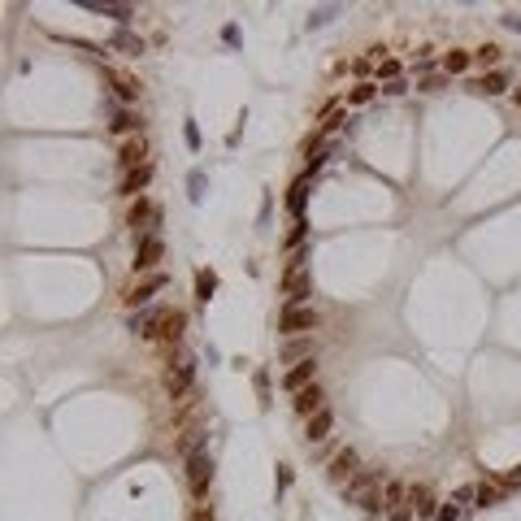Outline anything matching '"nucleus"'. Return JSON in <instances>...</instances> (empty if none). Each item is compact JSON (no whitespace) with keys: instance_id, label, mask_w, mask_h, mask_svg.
Masks as SVG:
<instances>
[{"instance_id":"0eeeda50","label":"nucleus","mask_w":521,"mask_h":521,"mask_svg":"<svg viewBox=\"0 0 521 521\" xmlns=\"http://www.w3.org/2000/svg\"><path fill=\"white\" fill-rule=\"evenodd\" d=\"M104 83H109V91L126 104V109L139 100V79H135V74H126V70H104Z\"/></svg>"},{"instance_id":"2eb2a0df","label":"nucleus","mask_w":521,"mask_h":521,"mask_svg":"<svg viewBox=\"0 0 521 521\" xmlns=\"http://www.w3.org/2000/svg\"><path fill=\"white\" fill-rule=\"evenodd\" d=\"M295 413H304V417L326 413V395H322V387H318V383L304 387V391H295Z\"/></svg>"},{"instance_id":"c756f323","label":"nucleus","mask_w":521,"mask_h":521,"mask_svg":"<svg viewBox=\"0 0 521 521\" xmlns=\"http://www.w3.org/2000/svg\"><path fill=\"white\" fill-rule=\"evenodd\" d=\"M378 79L395 83V79H400V61H395V57H383V61H378Z\"/></svg>"},{"instance_id":"ddd939ff","label":"nucleus","mask_w":521,"mask_h":521,"mask_svg":"<svg viewBox=\"0 0 521 521\" xmlns=\"http://www.w3.org/2000/svg\"><path fill=\"white\" fill-rule=\"evenodd\" d=\"M387 482H383V474H378V469H360V474L348 482V495L352 500H365V495H374V491H383Z\"/></svg>"},{"instance_id":"473e14b6","label":"nucleus","mask_w":521,"mask_h":521,"mask_svg":"<svg viewBox=\"0 0 521 521\" xmlns=\"http://www.w3.org/2000/svg\"><path fill=\"white\" fill-rule=\"evenodd\" d=\"M187 187H191V200H204V174H200V170H191Z\"/></svg>"},{"instance_id":"72a5a7b5","label":"nucleus","mask_w":521,"mask_h":521,"mask_svg":"<svg viewBox=\"0 0 521 521\" xmlns=\"http://www.w3.org/2000/svg\"><path fill=\"white\" fill-rule=\"evenodd\" d=\"M500 487H504V491H512V487H521V465H517V469H512V474H508V478H504V482H500Z\"/></svg>"},{"instance_id":"e433bc0d","label":"nucleus","mask_w":521,"mask_h":521,"mask_svg":"<svg viewBox=\"0 0 521 521\" xmlns=\"http://www.w3.org/2000/svg\"><path fill=\"white\" fill-rule=\"evenodd\" d=\"M187 143H191V148H200V131H196V122H187Z\"/></svg>"},{"instance_id":"4c0bfd02","label":"nucleus","mask_w":521,"mask_h":521,"mask_svg":"<svg viewBox=\"0 0 521 521\" xmlns=\"http://www.w3.org/2000/svg\"><path fill=\"white\" fill-rule=\"evenodd\" d=\"M196 521H213V508H200V512H196Z\"/></svg>"},{"instance_id":"6ab92c4d","label":"nucleus","mask_w":521,"mask_h":521,"mask_svg":"<svg viewBox=\"0 0 521 521\" xmlns=\"http://www.w3.org/2000/svg\"><path fill=\"white\" fill-rule=\"evenodd\" d=\"M139 126H143V118H139L135 109H126V104H122V109L113 113V122H109V131H113V135H126V139L139 135Z\"/></svg>"},{"instance_id":"58836bf2","label":"nucleus","mask_w":521,"mask_h":521,"mask_svg":"<svg viewBox=\"0 0 521 521\" xmlns=\"http://www.w3.org/2000/svg\"><path fill=\"white\" fill-rule=\"evenodd\" d=\"M512 96H517V109H521V87H517V91H512Z\"/></svg>"},{"instance_id":"a878e982","label":"nucleus","mask_w":521,"mask_h":521,"mask_svg":"<svg viewBox=\"0 0 521 521\" xmlns=\"http://www.w3.org/2000/svg\"><path fill=\"white\" fill-rule=\"evenodd\" d=\"M213 291H218V278L208 274V270H200V274H196V295H200V304L213 300Z\"/></svg>"},{"instance_id":"412c9836","label":"nucleus","mask_w":521,"mask_h":521,"mask_svg":"<svg viewBox=\"0 0 521 521\" xmlns=\"http://www.w3.org/2000/svg\"><path fill=\"white\" fill-rule=\"evenodd\" d=\"M308 187H313V178L304 174V178H295V187H291V196H287V208H291L295 218L304 213V204H308Z\"/></svg>"},{"instance_id":"2f4dec72","label":"nucleus","mask_w":521,"mask_h":521,"mask_svg":"<svg viewBox=\"0 0 521 521\" xmlns=\"http://www.w3.org/2000/svg\"><path fill=\"white\" fill-rule=\"evenodd\" d=\"M91 9L109 14V18H118V22H131V9H126V5H91Z\"/></svg>"},{"instance_id":"393cba45","label":"nucleus","mask_w":521,"mask_h":521,"mask_svg":"<svg viewBox=\"0 0 521 521\" xmlns=\"http://www.w3.org/2000/svg\"><path fill=\"white\" fill-rule=\"evenodd\" d=\"M500 57H504L500 44H482V48L474 52V61H478V66H491V70H500Z\"/></svg>"},{"instance_id":"f8f14e48","label":"nucleus","mask_w":521,"mask_h":521,"mask_svg":"<svg viewBox=\"0 0 521 521\" xmlns=\"http://www.w3.org/2000/svg\"><path fill=\"white\" fill-rule=\"evenodd\" d=\"M356 474H360V460H356V452H352V447H343V452H335V460H330V478L348 487V482H352Z\"/></svg>"},{"instance_id":"c9c22d12","label":"nucleus","mask_w":521,"mask_h":521,"mask_svg":"<svg viewBox=\"0 0 521 521\" xmlns=\"http://www.w3.org/2000/svg\"><path fill=\"white\" fill-rule=\"evenodd\" d=\"M460 517V508L456 504H447V508H439V521H456Z\"/></svg>"},{"instance_id":"aec40b11","label":"nucleus","mask_w":521,"mask_h":521,"mask_svg":"<svg viewBox=\"0 0 521 521\" xmlns=\"http://www.w3.org/2000/svg\"><path fill=\"white\" fill-rule=\"evenodd\" d=\"M183 326H187V318H183V313H178V308H166L161 330H156V335H161V339H170V343H178V339H183Z\"/></svg>"},{"instance_id":"c85d7f7f","label":"nucleus","mask_w":521,"mask_h":521,"mask_svg":"<svg viewBox=\"0 0 521 521\" xmlns=\"http://www.w3.org/2000/svg\"><path fill=\"white\" fill-rule=\"evenodd\" d=\"M474 500H478V482H469V487H456L447 504H456V508H460V504H474Z\"/></svg>"},{"instance_id":"f03ea898","label":"nucleus","mask_w":521,"mask_h":521,"mask_svg":"<svg viewBox=\"0 0 521 521\" xmlns=\"http://www.w3.org/2000/svg\"><path fill=\"white\" fill-rule=\"evenodd\" d=\"M208 482H213V456H208L204 447L187 452V487H191V495H208Z\"/></svg>"},{"instance_id":"423d86ee","label":"nucleus","mask_w":521,"mask_h":521,"mask_svg":"<svg viewBox=\"0 0 521 521\" xmlns=\"http://www.w3.org/2000/svg\"><path fill=\"white\" fill-rule=\"evenodd\" d=\"M118 166H122V174H131V170L148 166V139H143V135L122 139V148H118Z\"/></svg>"},{"instance_id":"39448f33","label":"nucleus","mask_w":521,"mask_h":521,"mask_svg":"<svg viewBox=\"0 0 521 521\" xmlns=\"http://www.w3.org/2000/svg\"><path fill=\"white\" fill-rule=\"evenodd\" d=\"M408 495H413V487H404V482H387V487H383V512H391V521H408V517H413Z\"/></svg>"},{"instance_id":"f3484780","label":"nucleus","mask_w":521,"mask_h":521,"mask_svg":"<svg viewBox=\"0 0 521 521\" xmlns=\"http://www.w3.org/2000/svg\"><path fill=\"white\" fill-rule=\"evenodd\" d=\"M148 183H152V161H148V166H139V170H131V174H122L118 191H122V196H135V200H139Z\"/></svg>"},{"instance_id":"dca6fc26","label":"nucleus","mask_w":521,"mask_h":521,"mask_svg":"<svg viewBox=\"0 0 521 521\" xmlns=\"http://www.w3.org/2000/svg\"><path fill=\"white\" fill-rule=\"evenodd\" d=\"M330 430H335V413L326 408V413H318V417H308L304 439H308V443H326V439H330Z\"/></svg>"},{"instance_id":"1a4fd4ad","label":"nucleus","mask_w":521,"mask_h":521,"mask_svg":"<svg viewBox=\"0 0 521 521\" xmlns=\"http://www.w3.org/2000/svg\"><path fill=\"white\" fill-rule=\"evenodd\" d=\"M191 378H196V365L191 360H178V365H170V370H166V391L178 400V395L191 391Z\"/></svg>"},{"instance_id":"a211bd4d","label":"nucleus","mask_w":521,"mask_h":521,"mask_svg":"<svg viewBox=\"0 0 521 521\" xmlns=\"http://www.w3.org/2000/svg\"><path fill=\"white\" fill-rule=\"evenodd\" d=\"M508 70H487L482 79H474V83H469V87H474V91H482V96H500V91H508Z\"/></svg>"},{"instance_id":"7c9ffc66","label":"nucleus","mask_w":521,"mask_h":521,"mask_svg":"<svg viewBox=\"0 0 521 521\" xmlns=\"http://www.w3.org/2000/svg\"><path fill=\"white\" fill-rule=\"evenodd\" d=\"M283 356L300 365V360H308V343H304V339H300V343H287V348H283Z\"/></svg>"},{"instance_id":"4468645a","label":"nucleus","mask_w":521,"mask_h":521,"mask_svg":"<svg viewBox=\"0 0 521 521\" xmlns=\"http://www.w3.org/2000/svg\"><path fill=\"white\" fill-rule=\"evenodd\" d=\"M161 318H166V308H139V313H131V330L152 339L156 330H161Z\"/></svg>"},{"instance_id":"f257e3e1","label":"nucleus","mask_w":521,"mask_h":521,"mask_svg":"<svg viewBox=\"0 0 521 521\" xmlns=\"http://www.w3.org/2000/svg\"><path fill=\"white\" fill-rule=\"evenodd\" d=\"M131 226H135V243L148 239V235H156V226H161V204L148 200V196H139L131 204Z\"/></svg>"},{"instance_id":"5701e85b","label":"nucleus","mask_w":521,"mask_h":521,"mask_svg":"<svg viewBox=\"0 0 521 521\" xmlns=\"http://www.w3.org/2000/svg\"><path fill=\"white\" fill-rule=\"evenodd\" d=\"M408 504H413V512L417 517H439V508H435V500L422 491V487H413V495H408Z\"/></svg>"},{"instance_id":"f704fd0d","label":"nucleus","mask_w":521,"mask_h":521,"mask_svg":"<svg viewBox=\"0 0 521 521\" xmlns=\"http://www.w3.org/2000/svg\"><path fill=\"white\" fill-rule=\"evenodd\" d=\"M383 91H387V96H400V91H408V87H404V79H395V83H383Z\"/></svg>"},{"instance_id":"bb28decb","label":"nucleus","mask_w":521,"mask_h":521,"mask_svg":"<svg viewBox=\"0 0 521 521\" xmlns=\"http://www.w3.org/2000/svg\"><path fill=\"white\" fill-rule=\"evenodd\" d=\"M500 495H504V487H500V482H478V500H474V504L491 508V504H500Z\"/></svg>"},{"instance_id":"6e6552de","label":"nucleus","mask_w":521,"mask_h":521,"mask_svg":"<svg viewBox=\"0 0 521 521\" xmlns=\"http://www.w3.org/2000/svg\"><path fill=\"white\" fill-rule=\"evenodd\" d=\"M283 291H287V304H304L308 300V265L295 260V265L283 274Z\"/></svg>"},{"instance_id":"cd10ccee","label":"nucleus","mask_w":521,"mask_h":521,"mask_svg":"<svg viewBox=\"0 0 521 521\" xmlns=\"http://www.w3.org/2000/svg\"><path fill=\"white\" fill-rule=\"evenodd\" d=\"M113 48H122V52H131V57H135V52H143V39L122 31V35H113Z\"/></svg>"},{"instance_id":"9b49d317","label":"nucleus","mask_w":521,"mask_h":521,"mask_svg":"<svg viewBox=\"0 0 521 521\" xmlns=\"http://www.w3.org/2000/svg\"><path fill=\"white\" fill-rule=\"evenodd\" d=\"M313 378H318V360H300V365H291V370L283 374V387L287 391H304V387H313Z\"/></svg>"},{"instance_id":"9d476101","label":"nucleus","mask_w":521,"mask_h":521,"mask_svg":"<svg viewBox=\"0 0 521 521\" xmlns=\"http://www.w3.org/2000/svg\"><path fill=\"white\" fill-rule=\"evenodd\" d=\"M156 291H166V274H148L143 283H135V287L126 291V304H131V308H143V304H152Z\"/></svg>"},{"instance_id":"b1692460","label":"nucleus","mask_w":521,"mask_h":521,"mask_svg":"<svg viewBox=\"0 0 521 521\" xmlns=\"http://www.w3.org/2000/svg\"><path fill=\"white\" fill-rule=\"evenodd\" d=\"M378 91H383V83H356V87L348 91V104H370Z\"/></svg>"},{"instance_id":"4be33fe9","label":"nucleus","mask_w":521,"mask_h":521,"mask_svg":"<svg viewBox=\"0 0 521 521\" xmlns=\"http://www.w3.org/2000/svg\"><path fill=\"white\" fill-rule=\"evenodd\" d=\"M469 61H474V52H465V48H452L447 57H443V70H447V74H465V70H469Z\"/></svg>"},{"instance_id":"20e7f679","label":"nucleus","mask_w":521,"mask_h":521,"mask_svg":"<svg viewBox=\"0 0 521 521\" xmlns=\"http://www.w3.org/2000/svg\"><path fill=\"white\" fill-rule=\"evenodd\" d=\"M278 326H283L287 335L318 330V308H308V304H287V308H283V318H278Z\"/></svg>"},{"instance_id":"7ed1b4c3","label":"nucleus","mask_w":521,"mask_h":521,"mask_svg":"<svg viewBox=\"0 0 521 521\" xmlns=\"http://www.w3.org/2000/svg\"><path fill=\"white\" fill-rule=\"evenodd\" d=\"M161 256H166V239H161V235L139 239V243H135V274H156Z\"/></svg>"}]
</instances>
